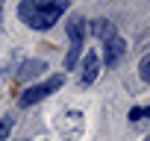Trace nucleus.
I'll return each instance as SVG.
<instances>
[{"label":"nucleus","mask_w":150,"mask_h":141,"mask_svg":"<svg viewBox=\"0 0 150 141\" xmlns=\"http://www.w3.org/2000/svg\"><path fill=\"white\" fill-rule=\"evenodd\" d=\"M71 6V0H21L18 6V18L30 27V30H50Z\"/></svg>","instance_id":"f257e3e1"},{"label":"nucleus","mask_w":150,"mask_h":141,"mask_svg":"<svg viewBox=\"0 0 150 141\" xmlns=\"http://www.w3.org/2000/svg\"><path fill=\"white\" fill-rule=\"evenodd\" d=\"M62 82H65V74H56V77H50V80H44V82H38V85H30V88L18 97V103H21L24 109H27V106H35V103H41L44 97H50L53 91H59Z\"/></svg>","instance_id":"f03ea898"},{"label":"nucleus","mask_w":150,"mask_h":141,"mask_svg":"<svg viewBox=\"0 0 150 141\" xmlns=\"http://www.w3.org/2000/svg\"><path fill=\"white\" fill-rule=\"evenodd\" d=\"M124 56H127V41H124L121 35L103 41V65H106V68H118Z\"/></svg>","instance_id":"7ed1b4c3"},{"label":"nucleus","mask_w":150,"mask_h":141,"mask_svg":"<svg viewBox=\"0 0 150 141\" xmlns=\"http://www.w3.org/2000/svg\"><path fill=\"white\" fill-rule=\"evenodd\" d=\"M97 74H100V59H97V53L94 50H88L86 53V59H83V65H80V85L83 88H88L94 80H97Z\"/></svg>","instance_id":"20e7f679"},{"label":"nucleus","mask_w":150,"mask_h":141,"mask_svg":"<svg viewBox=\"0 0 150 141\" xmlns=\"http://www.w3.org/2000/svg\"><path fill=\"white\" fill-rule=\"evenodd\" d=\"M65 32H68L71 47L83 50V44H86V18H83V15H74V18L65 24Z\"/></svg>","instance_id":"39448f33"},{"label":"nucleus","mask_w":150,"mask_h":141,"mask_svg":"<svg viewBox=\"0 0 150 141\" xmlns=\"http://www.w3.org/2000/svg\"><path fill=\"white\" fill-rule=\"evenodd\" d=\"M41 70H47V62H44V59H27V62L18 68V77H21V80H35Z\"/></svg>","instance_id":"423d86ee"},{"label":"nucleus","mask_w":150,"mask_h":141,"mask_svg":"<svg viewBox=\"0 0 150 141\" xmlns=\"http://www.w3.org/2000/svg\"><path fill=\"white\" fill-rule=\"evenodd\" d=\"M91 35H94L97 41H109V38H115V24L106 21V18H100V21L91 24Z\"/></svg>","instance_id":"0eeeda50"},{"label":"nucleus","mask_w":150,"mask_h":141,"mask_svg":"<svg viewBox=\"0 0 150 141\" xmlns=\"http://www.w3.org/2000/svg\"><path fill=\"white\" fill-rule=\"evenodd\" d=\"M12 129H15V118L12 115H3V118H0V141H6L12 135Z\"/></svg>","instance_id":"6e6552de"},{"label":"nucleus","mask_w":150,"mask_h":141,"mask_svg":"<svg viewBox=\"0 0 150 141\" xmlns=\"http://www.w3.org/2000/svg\"><path fill=\"white\" fill-rule=\"evenodd\" d=\"M138 77H141L144 82L150 80V56H147V53H144V56H141V62H138Z\"/></svg>","instance_id":"1a4fd4ad"},{"label":"nucleus","mask_w":150,"mask_h":141,"mask_svg":"<svg viewBox=\"0 0 150 141\" xmlns=\"http://www.w3.org/2000/svg\"><path fill=\"white\" fill-rule=\"evenodd\" d=\"M147 115H150V109H144V106H135V109L129 112V121H132V123H138V121H144Z\"/></svg>","instance_id":"9d476101"},{"label":"nucleus","mask_w":150,"mask_h":141,"mask_svg":"<svg viewBox=\"0 0 150 141\" xmlns=\"http://www.w3.org/2000/svg\"><path fill=\"white\" fill-rule=\"evenodd\" d=\"M0 27H3V0H0Z\"/></svg>","instance_id":"9b49d317"}]
</instances>
